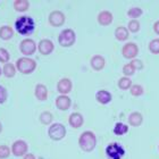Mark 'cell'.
<instances>
[{
  "label": "cell",
  "instance_id": "25",
  "mask_svg": "<svg viewBox=\"0 0 159 159\" xmlns=\"http://www.w3.org/2000/svg\"><path fill=\"white\" fill-rule=\"evenodd\" d=\"M117 85H118L119 89L123 90V91L129 90L131 89V86H132V81H131L129 77H120V79L118 80Z\"/></svg>",
  "mask_w": 159,
  "mask_h": 159
},
{
  "label": "cell",
  "instance_id": "33",
  "mask_svg": "<svg viewBox=\"0 0 159 159\" xmlns=\"http://www.w3.org/2000/svg\"><path fill=\"white\" fill-rule=\"evenodd\" d=\"M10 151H11V149H9V148L7 146H5V144L0 146V159L8 158L10 155Z\"/></svg>",
  "mask_w": 159,
  "mask_h": 159
},
{
  "label": "cell",
  "instance_id": "28",
  "mask_svg": "<svg viewBox=\"0 0 159 159\" xmlns=\"http://www.w3.org/2000/svg\"><path fill=\"white\" fill-rule=\"evenodd\" d=\"M127 30H129V32H132V33H138L140 30V22L138 20H131L129 22Z\"/></svg>",
  "mask_w": 159,
  "mask_h": 159
},
{
  "label": "cell",
  "instance_id": "12",
  "mask_svg": "<svg viewBox=\"0 0 159 159\" xmlns=\"http://www.w3.org/2000/svg\"><path fill=\"white\" fill-rule=\"evenodd\" d=\"M90 65L93 68V70L96 72H100L106 66V59L103 58L101 55H94L90 60Z\"/></svg>",
  "mask_w": 159,
  "mask_h": 159
},
{
  "label": "cell",
  "instance_id": "1",
  "mask_svg": "<svg viewBox=\"0 0 159 159\" xmlns=\"http://www.w3.org/2000/svg\"><path fill=\"white\" fill-rule=\"evenodd\" d=\"M15 29L20 35H29L35 29L34 20L30 16H20L15 22Z\"/></svg>",
  "mask_w": 159,
  "mask_h": 159
},
{
  "label": "cell",
  "instance_id": "40",
  "mask_svg": "<svg viewBox=\"0 0 159 159\" xmlns=\"http://www.w3.org/2000/svg\"><path fill=\"white\" fill-rule=\"evenodd\" d=\"M158 149H159V146H158Z\"/></svg>",
  "mask_w": 159,
  "mask_h": 159
},
{
  "label": "cell",
  "instance_id": "9",
  "mask_svg": "<svg viewBox=\"0 0 159 159\" xmlns=\"http://www.w3.org/2000/svg\"><path fill=\"white\" fill-rule=\"evenodd\" d=\"M49 23L55 27L61 26L65 23V15L60 10H53L49 15Z\"/></svg>",
  "mask_w": 159,
  "mask_h": 159
},
{
  "label": "cell",
  "instance_id": "31",
  "mask_svg": "<svg viewBox=\"0 0 159 159\" xmlns=\"http://www.w3.org/2000/svg\"><path fill=\"white\" fill-rule=\"evenodd\" d=\"M123 73H124L125 76H132L135 73V68L131 65V63H129L126 64V65H124V67H123Z\"/></svg>",
  "mask_w": 159,
  "mask_h": 159
},
{
  "label": "cell",
  "instance_id": "23",
  "mask_svg": "<svg viewBox=\"0 0 159 159\" xmlns=\"http://www.w3.org/2000/svg\"><path fill=\"white\" fill-rule=\"evenodd\" d=\"M30 7V2L26 1V0H16L14 1V8L16 11H20V13H24Z\"/></svg>",
  "mask_w": 159,
  "mask_h": 159
},
{
  "label": "cell",
  "instance_id": "4",
  "mask_svg": "<svg viewBox=\"0 0 159 159\" xmlns=\"http://www.w3.org/2000/svg\"><path fill=\"white\" fill-rule=\"evenodd\" d=\"M75 40H76V35H75V32L72 29H65L58 35V42H59L60 46L65 47V48L73 46L75 43Z\"/></svg>",
  "mask_w": 159,
  "mask_h": 159
},
{
  "label": "cell",
  "instance_id": "39",
  "mask_svg": "<svg viewBox=\"0 0 159 159\" xmlns=\"http://www.w3.org/2000/svg\"><path fill=\"white\" fill-rule=\"evenodd\" d=\"M1 74H2V68L0 67V75H1Z\"/></svg>",
  "mask_w": 159,
  "mask_h": 159
},
{
  "label": "cell",
  "instance_id": "10",
  "mask_svg": "<svg viewBox=\"0 0 159 159\" xmlns=\"http://www.w3.org/2000/svg\"><path fill=\"white\" fill-rule=\"evenodd\" d=\"M11 152L14 156L16 157H22L25 156L27 152V144L23 140H17L16 142L13 143L11 146Z\"/></svg>",
  "mask_w": 159,
  "mask_h": 159
},
{
  "label": "cell",
  "instance_id": "36",
  "mask_svg": "<svg viewBox=\"0 0 159 159\" xmlns=\"http://www.w3.org/2000/svg\"><path fill=\"white\" fill-rule=\"evenodd\" d=\"M153 31H155V33L159 35V20H157L156 23L153 24Z\"/></svg>",
  "mask_w": 159,
  "mask_h": 159
},
{
  "label": "cell",
  "instance_id": "37",
  "mask_svg": "<svg viewBox=\"0 0 159 159\" xmlns=\"http://www.w3.org/2000/svg\"><path fill=\"white\" fill-rule=\"evenodd\" d=\"M24 159H35V156H34L33 153H26L24 156Z\"/></svg>",
  "mask_w": 159,
  "mask_h": 159
},
{
  "label": "cell",
  "instance_id": "14",
  "mask_svg": "<svg viewBox=\"0 0 159 159\" xmlns=\"http://www.w3.org/2000/svg\"><path fill=\"white\" fill-rule=\"evenodd\" d=\"M113 14L110 13L109 10H102L100 11L99 15H98V23L102 26H108L113 23Z\"/></svg>",
  "mask_w": 159,
  "mask_h": 159
},
{
  "label": "cell",
  "instance_id": "6",
  "mask_svg": "<svg viewBox=\"0 0 159 159\" xmlns=\"http://www.w3.org/2000/svg\"><path fill=\"white\" fill-rule=\"evenodd\" d=\"M106 155L109 159H122L125 156V149L117 142L109 143L106 148Z\"/></svg>",
  "mask_w": 159,
  "mask_h": 159
},
{
  "label": "cell",
  "instance_id": "13",
  "mask_svg": "<svg viewBox=\"0 0 159 159\" xmlns=\"http://www.w3.org/2000/svg\"><path fill=\"white\" fill-rule=\"evenodd\" d=\"M38 49H39L41 55L47 56V55H50V53L52 52L53 49H55V46H53L52 41H50L49 39H43L40 41Z\"/></svg>",
  "mask_w": 159,
  "mask_h": 159
},
{
  "label": "cell",
  "instance_id": "35",
  "mask_svg": "<svg viewBox=\"0 0 159 159\" xmlns=\"http://www.w3.org/2000/svg\"><path fill=\"white\" fill-rule=\"evenodd\" d=\"M131 65L135 68V70H140L143 68V63L140 59H132L131 60Z\"/></svg>",
  "mask_w": 159,
  "mask_h": 159
},
{
  "label": "cell",
  "instance_id": "7",
  "mask_svg": "<svg viewBox=\"0 0 159 159\" xmlns=\"http://www.w3.org/2000/svg\"><path fill=\"white\" fill-rule=\"evenodd\" d=\"M138 53H139V47L133 42L125 43L124 47L122 48V55L123 57H125L126 59H135Z\"/></svg>",
  "mask_w": 159,
  "mask_h": 159
},
{
  "label": "cell",
  "instance_id": "16",
  "mask_svg": "<svg viewBox=\"0 0 159 159\" xmlns=\"http://www.w3.org/2000/svg\"><path fill=\"white\" fill-rule=\"evenodd\" d=\"M113 99V96L109 91H106V90H100L96 93V100L101 105H107Z\"/></svg>",
  "mask_w": 159,
  "mask_h": 159
},
{
  "label": "cell",
  "instance_id": "22",
  "mask_svg": "<svg viewBox=\"0 0 159 159\" xmlns=\"http://www.w3.org/2000/svg\"><path fill=\"white\" fill-rule=\"evenodd\" d=\"M2 74L6 77H8V79H11V77H14L15 74H16V68H15V66H14L13 64L7 63V64H5L2 67Z\"/></svg>",
  "mask_w": 159,
  "mask_h": 159
},
{
  "label": "cell",
  "instance_id": "8",
  "mask_svg": "<svg viewBox=\"0 0 159 159\" xmlns=\"http://www.w3.org/2000/svg\"><path fill=\"white\" fill-rule=\"evenodd\" d=\"M20 50L25 56H31L37 51V44L32 39H25L20 42Z\"/></svg>",
  "mask_w": 159,
  "mask_h": 159
},
{
  "label": "cell",
  "instance_id": "29",
  "mask_svg": "<svg viewBox=\"0 0 159 159\" xmlns=\"http://www.w3.org/2000/svg\"><path fill=\"white\" fill-rule=\"evenodd\" d=\"M129 92H131V94H132L133 97H140L143 94L144 90H143V88L140 85V84H134V85L131 86Z\"/></svg>",
  "mask_w": 159,
  "mask_h": 159
},
{
  "label": "cell",
  "instance_id": "20",
  "mask_svg": "<svg viewBox=\"0 0 159 159\" xmlns=\"http://www.w3.org/2000/svg\"><path fill=\"white\" fill-rule=\"evenodd\" d=\"M129 37V30L124 26H118L115 30V38H116L118 41H126Z\"/></svg>",
  "mask_w": 159,
  "mask_h": 159
},
{
  "label": "cell",
  "instance_id": "26",
  "mask_svg": "<svg viewBox=\"0 0 159 159\" xmlns=\"http://www.w3.org/2000/svg\"><path fill=\"white\" fill-rule=\"evenodd\" d=\"M142 14H143V10L141 9L140 7H132V8H129V9L127 10V15H129V17H131L132 20L139 18Z\"/></svg>",
  "mask_w": 159,
  "mask_h": 159
},
{
  "label": "cell",
  "instance_id": "18",
  "mask_svg": "<svg viewBox=\"0 0 159 159\" xmlns=\"http://www.w3.org/2000/svg\"><path fill=\"white\" fill-rule=\"evenodd\" d=\"M68 123L74 129H80L84 123V118L80 113H73L70 114V118H68Z\"/></svg>",
  "mask_w": 159,
  "mask_h": 159
},
{
  "label": "cell",
  "instance_id": "2",
  "mask_svg": "<svg viewBox=\"0 0 159 159\" xmlns=\"http://www.w3.org/2000/svg\"><path fill=\"white\" fill-rule=\"evenodd\" d=\"M79 146L84 152H91L97 147V136L92 131L83 132L79 138Z\"/></svg>",
  "mask_w": 159,
  "mask_h": 159
},
{
  "label": "cell",
  "instance_id": "34",
  "mask_svg": "<svg viewBox=\"0 0 159 159\" xmlns=\"http://www.w3.org/2000/svg\"><path fill=\"white\" fill-rule=\"evenodd\" d=\"M7 98H8V92L5 86L0 85V105H2L7 101Z\"/></svg>",
  "mask_w": 159,
  "mask_h": 159
},
{
  "label": "cell",
  "instance_id": "17",
  "mask_svg": "<svg viewBox=\"0 0 159 159\" xmlns=\"http://www.w3.org/2000/svg\"><path fill=\"white\" fill-rule=\"evenodd\" d=\"M34 94L37 97V99L40 101H44V100L48 99V89L44 84H37L35 85V90H34Z\"/></svg>",
  "mask_w": 159,
  "mask_h": 159
},
{
  "label": "cell",
  "instance_id": "5",
  "mask_svg": "<svg viewBox=\"0 0 159 159\" xmlns=\"http://www.w3.org/2000/svg\"><path fill=\"white\" fill-rule=\"evenodd\" d=\"M48 135L53 141H60L66 135V127L60 123H55L48 129Z\"/></svg>",
  "mask_w": 159,
  "mask_h": 159
},
{
  "label": "cell",
  "instance_id": "27",
  "mask_svg": "<svg viewBox=\"0 0 159 159\" xmlns=\"http://www.w3.org/2000/svg\"><path fill=\"white\" fill-rule=\"evenodd\" d=\"M52 119H53L52 114L49 113V111H43L40 115V122L42 123L43 125H49L50 123L52 122Z\"/></svg>",
  "mask_w": 159,
  "mask_h": 159
},
{
  "label": "cell",
  "instance_id": "38",
  "mask_svg": "<svg viewBox=\"0 0 159 159\" xmlns=\"http://www.w3.org/2000/svg\"><path fill=\"white\" fill-rule=\"evenodd\" d=\"M1 131H2V124H1V122H0V133H1Z\"/></svg>",
  "mask_w": 159,
  "mask_h": 159
},
{
  "label": "cell",
  "instance_id": "11",
  "mask_svg": "<svg viewBox=\"0 0 159 159\" xmlns=\"http://www.w3.org/2000/svg\"><path fill=\"white\" fill-rule=\"evenodd\" d=\"M73 89V83L70 81V79H67V77H64V79L59 80L58 83H57V90H58V92L60 94H67V93H70Z\"/></svg>",
  "mask_w": 159,
  "mask_h": 159
},
{
  "label": "cell",
  "instance_id": "24",
  "mask_svg": "<svg viewBox=\"0 0 159 159\" xmlns=\"http://www.w3.org/2000/svg\"><path fill=\"white\" fill-rule=\"evenodd\" d=\"M129 132V126L124 124V123H116V125L114 126V133L116 134V135H124L126 133Z\"/></svg>",
  "mask_w": 159,
  "mask_h": 159
},
{
  "label": "cell",
  "instance_id": "3",
  "mask_svg": "<svg viewBox=\"0 0 159 159\" xmlns=\"http://www.w3.org/2000/svg\"><path fill=\"white\" fill-rule=\"evenodd\" d=\"M16 68L17 70L22 74H31L33 73L35 68H37V63L35 60L31 59V58H26V57H22L17 60L16 63Z\"/></svg>",
  "mask_w": 159,
  "mask_h": 159
},
{
  "label": "cell",
  "instance_id": "21",
  "mask_svg": "<svg viewBox=\"0 0 159 159\" xmlns=\"http://www.w3.org/2000/svg\"><path fill=\"white\" fill-rule=\"evenodd\" d=\"M13 35H14V31L10 26H8V25H5V26L0 27V39H2V40H5V41H7V40L11 39V38H13Z\"/></svg>",
  "mask_w": 159,
  "mask_h": 159
},
{
  "label": "cell",
  "instance_id": "30",
  "mask_svg": "<svg viewBox=\"0 0 159 159\" xmlns=\"http://www.w3.org/2000/svg\"><path fill=\"white\" fill-rule=\"evenodd\" d=\"M149 50L150 52L153 55H158L159 53V39H153L149 43Z\"/></svg>",
  "mask_w": 159,
  "mask_h": 159
},
{
  "label": "cell",
  "instance_id": "19",
  "mask_svg": "<svg viewBox=\"0 0 159 159\" xmlns=\"http://www.w3.org/2000/svg\"><path fill=\"white\" fill-rule=\"evenodd\" d=\"M127 120H129V124L131 126L139 127L143 123V116H142V114L139 113V111H133V113L129 114Z\"/></svg>",
  "mask_w": 159,
  "mask_h": 159
},
{
  "label": "cell",
  "instance_id": "15",
  "mask_svg": "<svg viewBox=\"0 0 159 159\" xmlns=\"http://www.w3.org/2000/svg\"><path fill=\"white\" fill-rule=\"evenodd\" d=\"M70 105H72V100H70V97L64 96L63 94V96H59L56 99V107L59 110L65 111V110L70 109Z\"/></svg>",
  "mask_w": 159,
  "mask_h": 159
},
{
  "label": "cell",
  "instance_id": "32",
  "mask_svg": "<svg viewBox=\"0 0 159 159\" xmlns=\"http://www.w3.org/2000/svg\"><path fill=\"white\" fill-rule=\"evenodd\" d=\"M10 59V55L5 48H0V63L7 64Z\"/></svg>",
  "mask_w": 159,
  "mask_h": 159
}]
</instances>
